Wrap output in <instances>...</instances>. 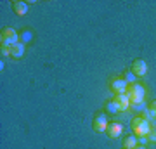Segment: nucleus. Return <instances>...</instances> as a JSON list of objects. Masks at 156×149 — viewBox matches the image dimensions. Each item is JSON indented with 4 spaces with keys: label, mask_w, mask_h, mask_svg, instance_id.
<instances>
[{
    "label": "nucleus",
    "mask_w": 156,
    "mask_h": 149,
    "mask_svg": "<svg viewBox=\"0 0 156 149\" xmlns=\"http://www.w3.org/2000/svg\"><path fill=\"white\" fill-rule=\"evenodd\" d=\"M127 95L130 99V104H140L144 102V95H146V88L140 83H130L127 87Z\"/></svg>",
    "instance_id": "f257e3e1"
},
{
    "label": "nucleus",
    "mask_w": 156,
    "mask_h": 149,
    "mask_svg": "<svg viewBox=\"0 0 156 149\" xmlns=\"http://www.w3.org/2000/svg\"><path fill=\"white\" fill-rule=\"evenodd\" d=\"M132 132H134L135 137H142V135H147L151 132V123L142 118V116H135L132 120Z\"/></svg>",
    "instance_id": "f03ea898"
},
{
    "label": "nucleus",
    "mask_w": 156,
    "mask_h": 149,
    "mask_svg": "<svg viewBox=\"0 0 156 149\" xmlns=\"http://www.w3.org/2000/svg\"><path fill=\"white\" fill-rule=\"evenodd\" d=\"M17 42H19V33H16V30L2 28V31H0V47H12Z\"/></svg>",
    "instance_id": "7ed1b4c3"
},
{
    "label": "nucleus",
    "mask_w": 156,
    "mask_h": 149,
    "mask_svg": "<svg viewBox=\"0 0 156 149\" xmlns=\"http://www.w3.org/2000/svg\"><path fill=\"white\" fill-rule=\"evenodd\" d=\"M108 125H109V122H108V116L104 115V113L97 111V113L94 115V122H92V127H94V130H95L97 133L106 132Z\"/></svg>",
    "instance_id": "20e7f679"
},
{
    "label": "nucleus",
    "mask_w": 156,
    "mask_h": 149,
    "mask_svg": "<svg viewBox=\"0 0 156 149\" xmlns=\"http://www.w3.org/2000/svg\"><path fill=\"white\" fill-rule=\"evenodd\" d=\"M127 87H128V83L120 76H113L111 80H109V88H111V92H115V95L116 94H127Z\"/></svg>",
    "instance_id": "39448f33"
},
{
    "label": "nucleus",
    "mask_w": 156,
    "mask_h": 149,
    "mask_svg": "<svg viewBox=\"0 0 156 149\" xmlns=\"http://www.w3.org/2000/svg\"><path fill=\"white\" fill-rule=\"evenodd\" d=\"M130 71L134 73L137 78H142L147 73V64H146L144 59H134L132 61V69Z\"/></svg>",
    "instance_id": "423d86ee"
},
{
    "label": "nucleus",
    "mask_w": 156,
    "mask_h": 149,
    "mask_svg": "<svg viewBox=\"0 0 156 149\" xmlns=\"http://www.w3.org/2000/svg\"><path fill=\"white\" fill-rule=\"evenodd\" d=\"M122 132H123V127H122V123H118V122H111L106 128V133L109 139H118L122 135Z\"/></svg>",
    "instance_id": "0eeeda50"
},
{
    "label": "nucleus",
    "mask_w": 156,
    "mask_h": 149,
    "mask_svg": "<svg viewBox=\"0 0 156 149\" xmlns=\"http://www.w3.org/2000/svg\"><path fill=\"white\" fill-rule=\"evenodd\" d=\"M113 101L116 102L118 111H128L130 109V99H128L127 94H116Z\"/></svg>",
    "instance_id": "6e6552de"
},
{
    "label": "nucleus",
    "mask_w": 156,
    "mask_h": 149,
    "mask_svg": "<svg viewBox=\"0 0 156 149\" xmlns=\"http://www.w3.org/2000/svg\"><path fill=\"white\" fill-rule=\"evenodd\" d=\"M12 11L16 12V16H24L28 12V4L26 2H21V0H14L12 2Z\"/></svg>",
    "instance_id": "1a4fd4ad"
},
{
    "label": "nucleus",
    "mask_w": 156,
    "mask_h": 149,
    "mask_svg": "<svg viewBox=\"0 0 156 149\" xmlns=\"http://www.w3.org/2000/svg\"><path fill=\"white\" fill-rule=\"evenodd\" d=\"M9 52H11V55L12 57H16V59L23 57V55H24V44H21V42L14 44L12 47H9Z\"/></svg>",
    "instance_id": "9d476101"
},
{
    "label": "nucleus",
    "mask_w": 156,
    "mask_h": 149,
    "mask_svg": "<svg viewBox=\"0 0 156 149\" xmlns=\"http://www.w3.org/2000/svg\"><path fill=\"white\" fill-rule=\"evenodd\" d=\"M137 137L135 135H127V137L123 139V149H134L137 146Z\"/></svg>",
    "instance_id": "9b49d317"
},
{
    "label": "nucleus",
    "mask_w": 156,
    "mask_h": 149,
    "mask_svg": "<svg viewBox=\"0 0 156 149\" xmlns=\"http://www.w3.org/2000/svg\"><path fill=\"white\" fill-rule=\"evenodd\" d=\"M31 40H33V33L30 30H23L21 33H19V42L21 44H30Z\"/></svg>",
    "instance_id": "f8f14e48"
},
{
    "label": "nucleus",
    "mask_w": 156,
    "mask_h": 149,
    "mask_svg": "<svg viewBox=\"0 0 156 149\" xmlns=\"http://www.w3.org/2000/svg\"><path fill=\"white\" fill-rule=\"evenodd\" d=\"M122 78L128 83V85H130V83H135V82H137V76H135V75H134L132 71H128V69H127L125 73H123V76H122Z\"/></svg>",
    "instance_id": "ddd939ff"
},
{
    "label": "nucleus",
    "mask_w": 156,
    "mask_h": 149,
    "mask_svg": "<svg viewBox=\"0 0 156 149\" xmlns=\"http://www.w3.org/2000/svg\"><path fill=\"white\" fill-rule=\"evenodd\" d=\"M106 111H108V113H111V115H116V113H120L115 101H108V102H106Z\"/></svg>",
    "instance_id": "4468645a"
},
{
    "label": "nucleus",
    "mask_w": 156,
    "mask_h": 149,
    "mask_svg": "<svg viewBox=\"0 0 156 149\" xmlns=\"http://www.w3.org/2000/svg\"><path fill=\"white\" fill-rule=\"evenodd\" d=\"M146 108H147V106H146L144 102H140V104H130V109H134L135 113H142Z\"/></svg>",
    "instance_id": "2eb2a0df"
},
{
    "label": "nucleus",
    "mask_w": 156,
    "mask_h": 149,
    "mask_svg": "<svg viewBox=\"0 0 156 149\" xmlns=\"http://www.w3.org/2000/svg\"><path fill=\"white\" fill-rule=\"evenodd\" d=\"M147 139H149L151 142H156V128L151 127V132L147 133Z\"/></svg>",
    "instance_id": "dca6fc26"
},
{
    "label": "nucleus",
    "mask_w": 156,
    "mask_h": 149,
    "mask_svg": "<svg viewBox=\"0 0 156 149\" xmlns=\"http://www.w3.org/2000/svg\"><path fill=\"white\" fill-rule=\"evenodd\" d=\"M147 108L151 109V113H153V115H154V118H156V99H154V101H151V104L147 106Z\"/></svg>",
    "instance_id": "f3484780"
},
{
    "label": "nucleus",
    "mask_w": 156,
    "mask_h": 149,
    "mask_svg": "<svg viewBox=\"0 0 156 149\" xmlns=\"http://www.w3.org/2000/svg\"><path fill=\"white\" fill-rule=\"evenodd\" d=\"M147 140H149V139H147V135H142V137H137V142H139L140 146H144V144L147 142Z\"/></svg>",
    "instance_id": "a211bd4d"
},
{
    "label": "nucleus",
    "mask_w": 156,
    "mask_h": 149,
    "mask_svg": "<svg viewBox=\"0 0 156 149\" xmlns=\"http://www.w3.org/2000/svg\"><path fill=\"white\" fill-rule=\"evenodd\" d=\"M134 149H146V146H140V144H137V146H135Z\"/></svg>",
    "instance_id": "6ab92c4d"
}]
</instances>
